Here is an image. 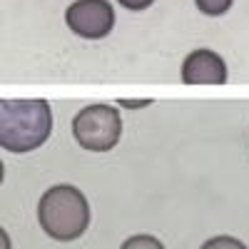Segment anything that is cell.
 I'll return each mask as SVG.
<instances>
[{"mask_svg":"<svg viewBox=\"0 0 249 249\" xmlns=\"http://www.w3.org/2000/svg\"><path fill=\"white\" fill-rule=\"evenodd\" d=\"M3 177H5V167H3V160H0V184H3Z\"/></svg>","mask_w":249,"mask_h":249,"instance_id":"12","label":"cell"},{"mask_svg":"<svg viewBox=\"0 0 249 249\" xmlns=\"http://www.w3.org/2000/svg\"><path fill=\"white\" fill-rule=\"evenodd\" d=\"M120 249H164V244L152 234H135L130 239H124Z\"/></svg>","mask_w":249,"mask_h":249,"instance_id":"7","label":"cell"},{"mask_svg":"<svg viewBox=\"0 0 249 249\" xmlns=\"http://www.w3.org/2000/svg\"><path fill=\"white\" fill-rule=\"evenodd\" d=\"M202 249H247V247H244V242H239L237 237L222 234V237H214V239H210V242H204Z\"/></svg>","mask_w":249,"mask_h":249,"instance_id":"8","label":"cell"},{"mask_svg":"<svg viewBox=\"0 0 249 249\" xmlns=\"http://www.w3.org/2000/svg\"><path fill=\"white\" fill-rule=\"evenodd\" d=\"M117 3L127 10H144V8H150L155 0H117Z\"/></svg>","mask_w":249,"mask_h":249,"instance_id":"9","label":"cell"},{"mask_svg":"<svg viewBox=\"0 0 249 249\" xmlns=\"http://www.w3.org/2000/svg\"><path fill=\"white\" fill-rule=\"evenodd\" d=\"M0 249H13V242H10V237L3 227H0Z\"/></svg>","mask_w":249,"mask_h":249,"instance_id":"11","label":"cell"},{"mask_svg":"<svg viewBox=\"0 0 249 249\" xmlns=\"http://www.w3.org/2000/svg\"><path fill=\"white\" fill-rule=\"evenodd\" d=\"M53 110L48 100H8L0 97V147L25 155L50 140Z\"/></svg>","mask_w":249,"mask_h":249,"instance_id":"1","label":"cell"},{"mask_svg":"<svg viewBox=\"0 0 249 249\" xmlns=\"http://www.w3.org/2000/svg\"><path fill=\"white\" fill-rule=\"evenodd\" d=\"M37 222L50 239H80L90 227V202L77 187L55 184L37 202Z\"/></svg>","mask_w":249,"mask_h":249,"instance_id":"2","label":"cell"},{"mask_svg":"<svg viewBox=\"0 0 249 249\" xmlns=\"http://www.w3.org/2000/svg\"><path fill=\"white\" fill-rule=\"evenodd\" d=\"M182 82L187 85H224L227 62L214 50H192L182 62Z\"/></svg>","mask_w":249,"mask_h":249,"instance_id":"5","label":"cell"},{"mask_svg":"<svg viewBox=\"0 0 249 249\" xmlns=\"http://www.w3.org/2000/svg\"><path fill=\"white\" fill-rule=\"evenodd\" d=\"M65 23L82 40H102L115 28V10L110 0H75L65 10Z\"/></svg>","mask_w":249,"mask_h":249,"instance_id":"4","label":"cell"},{"mask_svg":"<svg viewBox=\"0 0 249 249\" xmlns=\"http://www.w3.org/2000/svg\"><path fill=\"white\" fill-rule=\"evenodd\" d=\"M120 105L135 110V107H147V105H152V100H120Z\"/></svg>","mask_w":249,"mask_h":249,"instance_id":"10","label":"cell"},{"mask_svg":"<svg viewBox=\"0 0 249 249\" xmlns=\"http://www.w3.org/2000/svg\"><path fill=\"white\" fill-rule=\"evenodd\" d=\"M232 3H234V0H195L197 10L204 13V15H210V18H219V15H224L227 10L232 8Z\"/></svg>","mask_w":249,"mask_h":249,"instance_id":"6","label":"cell"},{"mask_svg":"<svg viewBox=\"0 0 249 249\" xmlns=\"http://www.w3.org/2000/svg\"><path fill=\"white\" fill-rule=\"evenodd\" d=\"M120 135L122 117L110 105H88L72 120V137L88 152H110L120 142Z\"/></svg>","mask_w":249,"mask_h":249,"instance_id":"3","label":"cell"}]
</instances>
